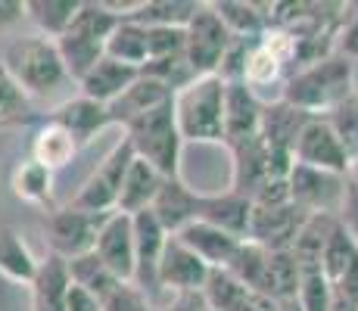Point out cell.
Here are the masks:
<instances>
[{
    "mask_svg": "<svg viewBox=\"0 0 358 311\" xmlns=\"http://www.w3.org/2000/svg\"><path fill=\"white\" fill-rule=\"evenodd\" d=\"M162 181L165 178L153 168V165L134 156V162H131L128 171H125V181H122L115 212H122V215H141V212H150L153 199L159 196Z\"/></svg>",
    "mask_w": 358,
    "mask_h": 311,
    "instance_id": "obj_22",
    "label": "cell"
},
{
    "mask_svg": "<svg viewBox=\"0 0 358 311\" xmlns=\"http://www.w3.org/2000/svg\"><path fill=\"white\" fill-rule=\"evenodd\" d=\"M352 94H358L355 91V62L346 59L343 53H330V57L287 75L278 100L302 109L312 119H327Z\"/></svg>",
    "mask_w": 358,
    "mask_h": 311,
    "instance_id": "obj_1",
    "label": "cell"
},
{
    "mask_svg": "<svg viewBox=\"0 0 358 311\" xmlns=\"http://www.w3.org/2000/svg\"><path fill=\"white\" fill-rule=\"evenodd\" d=\"M215 16L224 22L234 38H246V41H259L268 31V13L265 3H250V0H212Z\"/></svg>",
    "mask_w": 358,
    "mask_h": 311,
    "instance_id": "obj_27",
    "label": "cell"
},
{
    "mask_svg": "<svg viewBox=\"0 0 358 311\" xmlns=\"http://www.w3.org/2000/svg\"><path fill=\"white\" fill-rule=\"evenodd\" d=\"M63 311H103L100 305V299L97 296H91L87 289H81V287H69V296H66V308Z\"/></svg>",
    "mask_w": 358,
    "mask_h": 311,
    "instance_id": "obj_44",
    "label": "cell"
},
{
    "mask_svg": "<svg viewBox=\"0 0 358 311\" xmlns=\"http://www.w3.org/2000/svg\"><path fill=\"white\" fill-rule=\"evenodd\" d=\"M224 94H228V85L218 75L194 78L187 87L171 94L184 147L187 143H224Z\"/></svg>",
    "mask_w": 358,
    "mask_h": 311,
    "instance_id": "obj_4",
    "label": "cell"
},
{
    "mask_svg": "<svg viewBox=\"0 0 358 311\" xmlns=\"http://www.w3.org/2000/svg\"><path fill=\"white\" fill-rule=\"evenodd\" d=\"M296 293H299V261H296V255L290 249L287 252H268L262 296H268L271 302H287L296 299Z\"/></svg>",
    "mask_w": 358,
    "mask_h": 311,
    "instance_id": "obj_30",
    "label": "cell"
},
{
    "mask_svg": "<svg viewBox=\"0 0 358 311\" xmlns=\"http://www.w3.org/2000/svg\"><path fill=\"white\" fill-rule=\"evenodd\" d=\"M147 62L184 53V29H147Z\"/></svg>",
    "mask_w": 358,
    "mask_h": 311,
    "instance_id": "obj_39",
    "label": "cell"
},
{
    "mask_svg": "<svg viewBox=\"0 0 358 311\" xmlns=\"http://www.w3.org/2000/svg\"><path fill=\"white\" fill-rule=\"evenodd\" d=\"M153 311H206V302L199 293H184V296H171L169 302L156 305Z\"/></svg>",
    "mask_w": 358,
    "mask_h": 311,
    "instance_id": "obj_46",
    "label": "cell"
},
{
    "mask_svg": "<svg viewBox=\"0 0 358 311\" xmlns=\"http://www.w3.org/2000/svg\"><path fill=\"white\" fill-rule=\"evenodd\" d=\"M29 159L38 165H44V168H50L53 175H57L59 168H66L69 162L75 159L78 153V143L72 140V134H69L66 128H59L57 122L44 119L34 128L31 134V143H29Z\"/></svg>",
    "mask_w": 358,
    "mask_h": 311,
    "instance_id": "obj_24",
    "label": "cell"
},
{
    "mask_svg": "<svg viewBox=\"0 0 358 311\" xmlns=\"http://www.w3.org/2000/svg\"><path fill=\"white\" fill-rule=\"evenodd\" d=\"M327 122H330V128L336 131V137L343 140L349 159L355 162L358 159V94H352L346 103H340V106L327 115Z\"/></svg>",
    "mask_w": 358,
    "mask_h": 311,
    "instance_id": "obj_38",
    "label": "cell"
},
{
    "mask_svg": "<svg viewBox=\"0 0 358 311\" xmlns=\"http://www.w3.org/2000/svg\"><path fill=\"white\" fill-rule=\"evenodd\" d=\"M209 271L212 268H206L178 237L165 240L162 261H159V287H162L165 299L184 296V293H203Z\"/></svg>",
    "mask_w": 358,
    "mask_h": 311,
    "instance_id": "obj_13",
    "label": "cell"
},
{
    "mask_svg": "<svg viewBox=\"0 0 358 311\" xmlns=\"http://www.w3.org/2000/svg\"><path fill=\"white\" fill-rule=\"evenodd\" d=\"M171 237L181 240L206 268H224L231 261L234 249L243 243V240H234L231 233L218 231V227L206 224V221H190L187 227H181V231L171 233Z\"/></svg>",
    "mask_w": 358,
    "mask_h": 311,
    "instance_id": "obj_20",
    "label": "cell"
},
{
    "mask_svg": "<svg viewBox=\"0 0 358 311\" xmlns=\"http://www.w3.org/2000/svg\"><path fill=\"white\" fill-rule=\"evenodd\" d=\"M3 128H6V124H0V131H3Z\"/></svg>",
    "mask_w": 358,
    "mask_h": 311,
    "instance_id": "obj_50",
    "label": "cell"
},
{
    "mask_svg": "<svg viewBox=\"0 0 358 311\" xmlns=\"http://www.w3.org/2000/svg\"><path fill=\"white\" fill-rule=\"evenodd\" d=\"M287 81V66L262 44V38L252 44L250 57H246V72H243V85L252 87L256 96L262 100V87H271V85H280L284 87Z\"/></svg>",
    "mask_w": 358,
    "mask_h": 311,
    "instance_id": "obj_34",
    "label": "cell"
},
{
    "mask_svg": "<svg viewBox=\"0 0 358 311\" xmlns=\"http://www.w3.org/2000/svg\"><path fill=\"white\" fill-rule=\"evenodd\" d=\"M228 311H278V302H271L268 296H262V293H252V289H246V293L240 296V299L234 302Z\"/></svg>",
    "mask_w": 358,
    "mask_h": 311,
    "instance_id": "obj_45",
    "label": "cell"
},
{
    "mask_svg": "<svg viewBox=\"0 0 358 311\" xmlns=\"http://www.w3.org/2000/svg\"><path fill=\"white\" fill-rule=\"evenodd\" d=\"M293 162L306 165V168L349 175L352 159H349L346 147H343V140L336 137V131L330 128L327 119H308V124L293 143Z\"/></svg>",
    "mask_w": 358,
    "mask_h": 311,
    "instance_id": "obj_11",
    "label": "cell"
},
{
    "mask_svg": "<svg viewBox=\"0 0 358 311\" xmlns=\"http://www.w3.org/2000/svg\"><path fill=\"white\" fill-rule=\"evenodd\" d=\"M287 187H290V203L299 205L308 215H334L340 212L343 199H346V175H334V171H318L296 165L287 175Z\"/></svg>",
    "mask_w": 358,
    "mask_h": 311,
    "instance_id": "obj_9",
    "label": "cell"
},
{
    "mask_svg": "<svg viewBox=\"0 0 358 311\" xmlns=\"http://www.w3.org/2000/svg\"><path fill=\"white\" fill-rule=\"evenodd\" d=\"M10 187L22 203H31V205H50L53 199V171L44 168V165L31 162H19L13 168V178H10Z\"/></svg>",
    "mask_w": 358,
    "mask_h": 311,
    "instance_id": "obj_32",
    "label": "cell"
},
{
    "mask_svg": "<svg viewBox=\"0 0 358 311\" xmlns=\"http://www.w3.org/2000/svg\"><path fill=\"white\" fill-rule=\"evenodd\" d=\"M262 109H265V100H259L252 87H246L243 81L228 85V94H224V147L259 137Z\"/></svg>",
    "mask_w": 358,
    "mask_h": 311,
    "instance_id": "obj_17",
    "label": "cell"
},
{
    "mask_svg": "<svg viewBox=\"0 0 358 311\" xmlns=\"http://www.w3.org/2000/svg\"><path fill=\"white\" fill-rule=\"evenodd\" d=\"M122 137L131 143L134 156L150 162L162 178H181L184 140H181V131H178L171 100H165L150 109V113L131 119L122 128Z\"/></svg>",
    "mask_w": 358,
    "mask_h": 311,
    "instance_id": "obj_5",
    "label": "cell"
},
{
    "mask_svg": "<svg viewBox=\"0 0 358 311\" xmlns=\"http://www.w3.org/2000/svg\"><path fill=\"white\" fill-rule=\"evenodd\" d=\"M330 299H334V287L324 277L321 265H312L299 261V293H296V302H299L302 311H330Z\"/></svg>",
    "mask_w": 358,
    "mask_h": 311,
    "instance_id": "obj_35",
    "label": "cell"
},
{
    "mask_svg": "<svg viewBox=\"0 0 358 311\" xmlns=\"http://www.w3.org/2000/svg\"><path fill=\"white\" fill-rule=\"evenodd\" d=\"M206 311H209V308H206Z\"/></svg>",
    "mask_w": 358,
    "mask_h": 311,
    "instance_id": "obj_51",
    "label": "cell"
},
{
    "mask_svg": "<svg viewBox=\"0 0 358 311\" xmlns=\"http://www.w3.org/2000/svg\"><path fill=\"white\" fill-rule=\"evenodd\" d=\"M106 215H97V212H81L75 205H63V209H50L41 221V231H44V243L50 255H59V259L72 261L78 255L94 252V243H97L100 227L106 224Z\"/></svg>",
    "mask_w": 358,
    "mask_h": 311,
    "instance_id": "obj_6",
    "label": "cell"
},
{
    "mask_svg": "<svg viewBox=\"0 0 358 311\" xmlns=\"http://www.w3.org/2000/svg\"><path fill=\"white\" fill-rule=\"evenodd\" d=\"M308 119H312V115H306L302 109H296L284 100H265L259 137L268 147V153L293 162V143H296V137L302 134V128L308 124Z\"/></svg>",
    "mask_w": 358,
    "mask_h": 311,
    "instance_id": "obj_16",
    "label": "cell"
},
{
    "mask_svg": "<svg viewBox=\"0 0 358 311\" xmlns=\"http://www.w3.org/2000/svg\"><path fill=\"white\" fill-rule=\"evenodd\" d=\"M69 268V280L75 283V287L87 289L91 296H97V299L103 302L109 293H113L115 287H119V277H115L113 271H109L106 265L97 259V252H87V255H78V259L66 261Z\"/></svg>",
    "mask_w": 358,
    "mask_h": 311,
    "instance_id": "obj_33",
    "label": "cell"
},
{
    "mask_svg": "<svg viewBox=\"0 0 358 311\" xmlns=\"http://www.w3.org/2000/svg\"><path fill=\"white\" fill-rule=\"evenodd\" d=\"M165 100H171V91H169V87H162L159 81H153V78H147V75H141V78H137L125 94L115 96V100L109 103L106 113H109V122H113V124H122V128H125L131 119H137V115L150 113V109L159 106V103H165Z\"/></svg>",
    "mask_w": 358,
    "mask_h": 311,
    "instance_id": "obj_25",
    "label": "cell"
},
{
    "mask_svg": "<svg viewBox=\"0 0 358 311\" xmlns=\"http://www.w3.org/2000/svg\"><path fill=\"white\" fill-rule=\"evenodd\" d=\"M106 57L122 62V66L143 68L147 66V57H150L147 53V29L131 22V19H122L106 41Z\"/></svg>",
    "mask_w": 358,
    "mask_h": 311,
    "instance_id": "obj_31",
    "label": "cell"
},
{
    "mask_svg": "<svg viewBox=\"0 0 358 311\" xmlns=\"http://www.w3.org/2000/svg\"><path fill=\"white\" fill-rule=\"evenodd\" d=\"M47 119L57 122L59 128H66L69 134H72V140L78 143V150L87 147V143H91L100 131L113 128L106 106H103V103L87 100V96H81V94L72 96V100H66V103H59V106L53 109Z\"/></svg>",
    "mask_w": 358,
    "mask_h": 311,
    "instance_id": "obj_19",
    "label": "cell"
},
{
    "mask_svg": "<svg viewBox=\"0 0 358 311\" xmlns=\"http://www.w3.org/2000/svg\"><path fill=\"white\" fill-rule=\"evenodd\" d=\"M137 78H141V68L122 66V62L103 57L97 66H94L91 72H87L85 78L78 81V94L87 96V100H94V103H103V106H109V103H113L115 96L125 94Z\"/></svg>",
    "mask_w": 358,
    "mask_h": 311,
    "instance_id": "obj_21",
    "label": "cell"
},
{
    "mask_svg": "<svg viewBox=\"0 0 358 311\" xmlns=\"http://www.w3.org/2000/svg\"><path fill=\"white\" fill-rule=\"evenodd\" d=\"M336 224L346 231V237L352 240L355 249H358V190L352 184L346 187V199H343L340 212H336Z\"/></svg>",
    "mask_w": 358,
    "mask_h": 311,
    "instance_id": "obj_42",
    "label": "cell"
},
{
    "mask_svg": "<svg viewBox=\"0 0 358 311\" xmlns=\"http://www.w3.org/2000/svg\"><path fill=\"white\" fill-rule=\"evenodd\" d=\"M250 218H252V203L224 187V190L215 193H203V205H199L196 221H206V224L231 233L234 240H246L250 237Z\"/></svg>",
    "mask_w": 358,
    "mask_h": 311,
    "instance_id": "obj_18",
    "label": "cell"
},
{
    "mask_svg": "<svg viewBox=\"0 0 358 311\" xmlns=\"http://www.w3.org/2000/svg\"><path fill=\"white\" fill-rule=\"evenodd\" d=\"M100 305H103V311H153L156 308L134 283H119Z\"/></svg>",
    "mask_w": 358,
    "mask_h": 311,
    "instance_id": "obj_40",
    "label": "cell"
},
{
    "mask_svg": "<svg viewBox=\"0 0 358 311\" xmlns=\"http://www.w3.org/2000/svg\"><path fill=\"white\" fill-rule=\"evenodd\" d=\"M134 221V287L147 296L153 305H162L165 293L159 287V261H162V249L169 233L162 231V224L153 218V212H141L131 215Z\"/></svg>",
    "mask_w": 358,
    "mask_h": 311,
    "instance_id": "obj_10",
    "label": "cell"
},
{
    "mask_svg": "<svg viewBox=\"0 0 358 311\" xmlns=\"http://www.w3.org/2000/svg\"><path fill=\"white\" fill-rule=\"evenodd\" d=\"M131 162H134V150H131V143L122 137L106 153V159L87 175V181L78 187V193L72 196L69 205H75V209H81V212H97V215L115 212L122 181H125V171Z\"/></svg>",
    "mask_w": 358,
    "mask_h": 311,
    "instance_id": "obj_8",
    "label": "cell"
},
{
    "mask_svg": "<svg viewBox=\"0 0 358 311\" xmlns=\"http://www.w3.org/2000/svg\"><path fill=\"white\" fill-rule=\"evenodd\" d=\"M119 22L122 16H115L103 0H81L72 25L66 29L63 38H57V50L75 85L106 57V41Z\"/></svg>",
    "mask_w": 358,
    "mask_h": 311,
    "instance_id": "obj_3",
    "label": "cell"
},
{
    "mask_svg": "<svg viewBox=\"0 0 358 311\" xmlns=\"http://www.w3.org/2000/svg\"><path fill=\"white\" fill-rule=\"evenodd\" d=\"M94 252L122 283L134 280V221H131V215L113 212L106 224L100 227Z\"/></svg>",
    "mask_w": 358,
    "mask_h": 311,
    "instance_id": "obj_14",
    "label": "cell"
},
{
    "mask_svg": "<svg viewBox=\"0 0 358 311\" xmlns=\"http://www.w3.org/2000/svg\"><path fill=\"white\" fill-rule=\"evenodd\" d=\"M330 287H334L336 296H343V299H349L352 305H358V255L352 259V265H349L340 277L330 283Z\"/></svg>",
    "mask_w": 358,
    "mask_h": 311,
    "instance_id": "obj_43",
    "label": "cell"
},
{
    "mask_svg": "<svg viewBox=\"0 0 358 311\" xmlns=\"http://www.w3.org/2000/svg\"><path fill=\"white\" fill-rule=\"evenodd\" d=\"M231 41L234 34L224 29V22L215 16V10L209 3H199V10L187 22V29H184V57H187L190 72L196 78L218 75V66H222Z\"/></svg>",
    "mask_w": 358,
    "mask_h": 311,
    "instance_id": "obj_7",
    "label": "cell"
},
{
    "mask_svg": "<svg viewBox=\"0 0 358 311\" xmlns=\"http://www.w3.org/2000/svg\"><path fill=\"white\" fill-rule=\"evenodd\" d=\"M306 221H308V212H302L299 205H293V203L252 205L250 237L246 240L259 243L262 249H268V252H287V249H293Z\"/></svg>",
    "mask_w": 358,
    "mask_h": 311,
    "instance_id": "obj_12",
    "label": "cell"
},
{
    "mask_svg": "<svg viewBox=\"0 0 358 311\" xmlns=\"http://www.w3.org/2000/svg\"><path fill=\"white\" fill-rule=\"evenodd\" d=\"M355 255H358L355 243L346 237V231H343L340 224H334V231H330V237H327L324 249H321L318 265H321V271H324V277H327L330 283H334L343 271H346L349 265H352Z\"/></svg>",
    "mask_w": 358,
    "mask_h": 311,
    "instance_id": "obj_36",
    "label": "cell"
},
{
    "mask_svg": "<svg viewBox=\"0 0 358 311\" xmlns=\"http://www.w3.org/2000/svg\"><path fill=\"white\" fill-rule=\"evenodd\" d=\"M0 274L16 283H25V287H31L34 274H38V259L25 246V240L6 224H0Z\"/></svg>",
    "mask_w": 358,
    "mask_h": 311,
    "instance_id": "obj_29",
    "label": "cell"
},
{
    "mask_svg": "<svg viewBox=\"0 0 358 311\" xmlns=\"http://www.w3.org/2000/svg\"><path fill=\"white\" fill-rule=\"evenodd\" d=\"M69 268L66 259L47 252L44 261H38V274L31 280V311H63L69 296Z\"/></svg>",
    "mask_w": 358,
    "mask_h": 311,
    "instance_id": "obj_23",
    "label": "cell"
},
{
    "mask_svg": "<svg viewBox=\"0 0 358 311\" xmlns=\"http://www.w3.org/2000/svg\"><path fill=\"white\" fill-rule=\"evenodd\" d=\"M81 0H25V19L34 25V34L57 41L72 25Z\"/></svg>",
    "mask_w": 358,
    "mask_h": 311,
    "instance_id": "obj_28",
    "label": "cell"
},
{
    "mask_svg": "<svg viewBox=\"0 0 358 311\" xmlns=\"http://www.w3.org/2000/svg\"><path fill=\"white\" fill-rule=\"evenodd\" d=\"M196 10L199 0H137V6L125 19L143 29H187Z\"/></svg>",
    "mask_w": 358,
    "mask_h": 311,
    "instance_id": "obj_26",
    "label": "cell"
},
{
    "mask_svg": "<svg viewBox=\"0 0 358 311\" xmlns=\"http://www.w3.org/2000/svg\"><path fill=\"white\" fill-rule=\"evenodd\" d=\"M346 178H349V184H352L355 190H358V159H355L352 165H349V175H346Z\"/></svg>",
    "mask_w": 358,
    "mask_h": 311,
    "instance_id": "obj_49",
    "label": "cell"
},
{
    "mask_svg": "<svg viewBox=\"0 0 358 311\" xmlns=\"http://www.w3.org/2000/svg\"><path fill=\"white\" fill-rule=\"evenodd\" d=\"M0 59L16 78V85L25 91V96H50L72 85L63 57L57 50V41L44 38V34H19L10 38L0 50Z\"/></svg>",
    "mask_w": 358,
    "mask_h": 311,
    "instance_id": "obj_2",
    "label": "cell"
},
{
    "mask_svg": "<svg viewBox=\"0 0 358 311\" xmlns=\"http://www.w3.org/2000/svg\"><path fill=\"white\" fill-rule=\"evenodd\" d=\"M336 53H343V57L352 62L358 59V0L346 3L340 31H336Z\"/></svg>",
    "mask_w": 358,
    "mask_h": 311,
    "instance_id": "obj_41",
    "label": "cell"
},
{
    "mask_svg": "<svg viewBox=\"0 0 358 311\" xmlns=\"http://www.w3.org/2000/svg\"><path fill=\"white\" fill-rule=\"evenodd\" d=\"M199 205H203V190L190 187L181 175V178H165L150 212L162 224V231L171 237V233H178L181 227H187L190 221L199 218Z\"/></svg>",
    "mask_w": 358,
    "mask_h": 311,
    "instance_id": "obj_15",
    "label": "cell"
},
{
    "mask_svg": "<svg viewBox=\"0 0 358 311\" xmlns=\"http://www.w3.org/2000/svg\"><path fill=\"white\" fill-rule=\"evenodd\" d=\"M25 19V0H0V31Z\"/></svg>",
    "mask_w": 358,
    "mask_h": 311,
    "instance_id": "obj_47",
    "label": "cell"
},
{
    "mask_svg": "<svg viewBox=\"0 0 358 311\" xmlns=\"http://www.w3.org/2000/svg\"><path fill=\"white\" fill-rule=\"evenodd\" d=\"M330 311H358V305H352L349 299H343V296L334 293V299H330Z\"/></svg>",
    "mask_w": 358,
    "mask_h": 311,
    "instance_id": "obj_48",
    "label": "cell"
},
{
    "mask_svg": "<svg viewBox=\"0 0 358 311\" xmlns=\"http://www.w3.org/2000/svg\"><path fill=\"white\" fill-rule=\"evenodd\" d=\"M25 113H29V96L16 85V78L3 66V59H0V124L10 128V124L22 122Z\"/></svg>",
    "mask_w": 358,
    "mask_h": 311,
    "instance_id": "obj_37",
    "label": "cell"
}]
</instances>
